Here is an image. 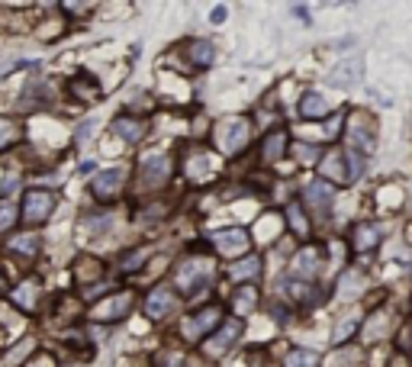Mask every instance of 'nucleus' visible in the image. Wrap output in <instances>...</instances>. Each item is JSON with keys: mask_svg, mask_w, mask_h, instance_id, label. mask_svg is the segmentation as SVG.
Segmentation results:
<instances>
[{"mask_svg": "<svg viewBox=\"0 0 412 367\" xmlns=\"http://www.w3.org/2000/svg\"><path fill=\"white\" fill-rule=\"evenodd\" d=\"M210 274H213V264L206 258H187L177 268V283H181L184 293H197L200 287L210 283Z\"/></svg>", "mask_w": 412, "mask_h": 367, "instance_id": "f257e3e1", "label": "nucleus"}, {"mask_svg": "<svg viewBox=\"0 0 412 367\" xmlns=\"http://www.w3.org/2000/svg\"><path fill=\"white\" fill-rule=\"evenodd\" d=\"M306 207L313 210L319 219H328V213H332V207H335V193H332V187H328L326 181H313L309 187H306Z\"/></svg>", "mask_w": 412, "mask_h": 367, "instance_id": "f03ea898", "label": "nucleus"}, {"mask_svg": "<svg viewBox=\"0 0 412 367\" xmlns=\"http://www.w3.org/2000/svg\"><path fill=\"white\" fill-rule=\"evenodd\" d=\"M248 146V122L245 120H229L219 132V148L226 155H238Z\"/></svg>", "mask_w": 412, "mask_h": 367, "instance_id": "7ed1b4c3", "label": "nucleus"}, {"mask_svg": "<svg viewBox=\"0 0 412 367\" xmlns=\"http://www.w3.org/2000/svg\"><path fill=\"white\" fill-rule=\"evenodd\" d=\"M238 335H242V322H238V319L226 322V326L219 329V335H216V338H210V342L203 345V352L210 354V358H222V354L229 352V345L236 342Z\"/></svg>", "mask_w": 412, "mask_h": 367, "instance_id": "20e7f679", "label": "nucleus"}, {"mask_svg": "<svg viewBox=\"0 0 412 367\" xmlns=\"http://www.w3.org/2000/svg\"><path fill=\"white\" fill-rule=\"evenodd\" d=\"M168 171H171L168 155H152V158L142 161V181H146L148 187H158V184L168 181Z\"/></svg>", "mask_w": 412, "mask_h": 367, "instance_id": "39448f33", "label": "nucleus"}, {"mask_svg": "<svg viewBox=\"0 0 412 367\" xmlns=\"http://www.w3.org/2000/svg\"><path fill=\"white\" fill-rule=\"evenodd\" d=\"M55 210V197L46 191H36L26 197V222H42Z\"/></svg>", "mask_w": 412, "mask_h": 367, "instance_id": "423d86ee", "label": "nucleus"}, {"mask_svg": "<svg viewBox=\"0 0 412 367\" xmlns=\"http://www.w3.org/2000/svg\"><path fill=\"white\" fill-rule=\"evenodd\" d=\"M122 181H126V171L122 168L100 171V174L94 177V193H97V197H113V193L122 187Z\"/></svg>", "mask_w": 412, "mask_h": 367, "instance_id": "0eeeda50", "label": "nucleus"}, {"mask_svg": "<svg viewBox=\"0 0 412 367\" xmlns=\"http://www.w3.org/2000/svg\"><path fill=\"white\" fill-rule=\"evenodd\" d=\"M171 309H174V293H171L168 287H158V290L148 293V300H146V313L152 316V319H161V316H168Z\"/></svg>", "mask_w": 412, "mask_h": 367, "instance_id": "6e6552de", "label": "nucleus"}, {"mask_svg": "<svg viewBox=\"0 0 412 367\" xmlns=\"http://www.w3.org/2000/svg\"><path fill=\"white\" fill-rule=\"evenodd\" d=\"M216 248H219L222 255H242L245 248H248V236H245V229H232V232H219V236H213Z\"/></svg>", "mask_w": 412, "mask_h": 367, "instance_id": "1a4fd4ad", "label": "nucleus"}, {"mask_svg": "<svg viewBox=\"0 0 412 367\" xmlns=\"http://www.w3.org/2000/svg\"><path fill=\"white\" fill-rule=\"evenodd\" d=\"M216 322H219V309L216 306H210V309H203L200 316H193L191 322H187V335H206V332L216 329Z\"/></svg>", "mask_w": 412, "mask_h": 367, "instance_id": "9d476101", "label": "nucleus"}, {"mask_svg": "<svg viewBox=\"0 0 412 367\" xmlns=\"http://www.w3.org/2000/svg\"><path fill=\"white\" fill-rule=\"evenodd\" d=\"M129 306H132V297H129V293H120V297H110V303L97 306V309H94V316H97V319H116V316L129 313Z\"/></svg>", "mask_w": 412, "mask_h": 367, "instance_id": "9b49d317", "label": "nucleus"}, {"mask_svg": "<svg viewBox=\"0 0 412 367\" xmlns=\"http://www.w3.org/2000/svg\"><path fill=\"white\" fill-rule=\"evenodd\" d=\"M377 242H380V229L377 226H371V222H358L354 226V248L358 252H371V248H377Z\"/></svg>", "mask_w": 412, "mask_h": 367, "instance_id": "f8f14e48", "label": "nucleus"}, {"mask_svg": "<svg viewBox=\"0 0 412 367\" xmlns=\"http://www.w3.org/2000/svg\"><path fill=\"white\" fill-rule=\"evenodd\" d=\"M316 271H319V252H316L313 245H309V248H303V252L297 255L293 274H297V277H313Z\"/></svg>", "mask_w": 412, "mask_h": 367, "instance_id": "ddd939ff", "label": "nucleus"}, {"mask_svg": "<svg viewBox=\"0 0 412 367\" xmlns=\"http://www.w3.org/2000/svg\"><path fill=\"white\" fill-rule=\"evenodd\" d=\"M283 152H287V132H283V129L271 132V136L264 139V148H261V158H264V161H274V158H281Z\"/></svg>", "mask_w": 412, "mask_h": 367, "instance_id": "4468645a", "label": "nucleus"}, {"mask_svg": "<svg viewBox=\"0 0 412 367\" xmlns=\"http://www.w3.org/2000/svg\"><path fill=\"white\" fill-rule=\"evenodd\" d=\"M300 110H303L306 120H319V116L328 113V100L322 97V94L313 91V94H306V97H303V107H300Z\"/></svg>", "mask_w": 412, "mask_h": 367, "instance_id": "2eb2a0df", "label": "nucleus"}, {"mask_svg": "<svg viewBox=\"0 0 412 367\" xmlns=\"http://www.w3.org/2000/svg\"><path fill=\"white\" fill-rule=\"evenodd\" d=\"M283 367H319V352L313 348H293L283 361Z\"/></svg>", "mask_w": 412, "mask_h": 367, "instance_id": "dca6fc26", "label": "nucleus"}, {"mask_svg": "<svg viewBox=\"0 0 412 367\" xmlns=\"http://www.w3.org/2000/svg\"><path fill=\"white\" fill-rule=\"evenodd\" d=\"M113 129L120 132L122 139H129V142H139V139H142V132H146V126H142V120H126V116H122V120L113 122Z\"/></svg>", "mask_w": 412, "mask_h": 367, "instance_id": "f3484780", "label": "nucleus"}, {"mask_svg": "<svg viewBox=\"0 0 412 367\" xmlns=\"http://www.w3.org/2000/svg\"><path fill=\"white\" fill-rule=\"evenodd\" d=\"M258 271H261V261L258 258H245V261H238V264H232V274L229 277L242 283V281H252Z\"/></svg>", "mask_w": 412, "mask_h": 367, "instance_id": "a211bd4d", "label": "nucleus"}, {"mask_svg": "<svg viewBox=\"0 0 412 367\" xmlns=\"http://www.w3.org/2000/svg\"><path fill=\"white\" fill-rule=\"evenodd\" d=\"M322 174H326V177H335L338 184L348 181V174H345V165H342V158H338V155H328L326 165H322Z\"/></svg>", "mask_w": 412, "mask_h": 367, "instance_id": "6ab92c4d", "label": "nucleus"}, {"mask_svg": "<svg viewBox=\"0 0 412 367\" xmlns=\"http://www.w3.org/2000/svg\"><path fill=\"white\" fill-rule=\"evenodd\" d=\"M36 283H23V287H16V293H13V300H16V306H20V309H32V303H36Z\"/></svg>", "mask_w": 412, "mask_h": 367, "instance_id": "aec40b11", "label": "nucleus"}, {"mask_svg": "<svg viewBox=\"0 0 412 367\" xmlns=\"http://www.w3.org/2000/svg\"><path fill=\"white\" fill-rule=\"evenodd\" d=\"M193 61H197L200 68H206L213 61V46L210 42H193Z\"/></svg>", "mask_w": 412, "mask_h": 367, "instance_id": "412c9836", "label": "nucleus"}, {"mask_svg": "<svg viewBox=\"0 0 412 367\" xmlns=\"http://www.w3.org/2000/svg\"><path fill=\"white\" fill-rule=\"evenodd\" d=\"M10 248H16V252H23V255H32L39 248V238L36 236H16L13 242H10Z\"/></svg>", "mask_w": 412, "mask_h": 367, "instance_id": "4be33fe9", "label": "nucleus"}, {"mask_svg": "<svg viewBox=\"0 0 412 367\" xmlns=\"http://www.w3.org/2000/svg\"><path fill=\"white\" fill-rule=\"evenodd\" d=\"M236 309H238V313H252V309H255V290H252V287L238 290V297H236Z\"/></svg>", "mask_w": 412, "mask_h": 367, "instance_id": "5701e85b", "label": "nucleus"}, {"mask_svg": "<svg viewBox=\"0 0 412 367\" xmlns=\"http://www.w3.org/2000/svg\"><path fill=\"white\" fill-rule=\"evenodd\" d=\"M13 136H16V126H13V122H10V120H0V148L7 146Z\"/></svg>", "mask_w": 412, "mask_h": 367, "instance_id": "b1692460", "label": "nucleus"}, {"mask_svg": "<svg viewBox=\"0 0 412 367\" xmlns=\"http://www.w3.org/2000/svg\"><path fill=\"white\" fill-rule=\"evenodd\" d=\"M13 216H16V207L10 203V200H7V203L0 207V229H7L10 222H13Z\"/></svg>", "mask_w": 412, "mask_h": 367, "instance_id": "393cba45", "label": "nucleus"}, {"mask_svg": "<svg viewBox=\"0 0 412 367\" xmlns=\"http://www.w3.org/2000/svg\"><path fill=\"white\" fill-rule=\"evenodd\" d=\"M354 326H358V319H345V322H342V329H338L332 338H335V342H345V338L354 332Z\"/></svg>", "mask_w": 412, "mask_h": 367, "instance_id": "a878e982", "label": "nucleus"}, {"mask_svg": "<svg viewBox=\"0 0 412 367\" xmlns=\"http://www.w3.org/2000/svg\"><path fill=\"white\" fill-rule=\"evenodd\" d=\"M287 213H290L293 232H300V236H303V232H306V222H303V216H300V210H297V207H290V210H287Z\"/></svg>", "mask_w": 412, "mask_h": 367, "instance_id": "bb28decb", "label": "nucleus"}, {"mask_svg": "<svg viewBox=\"0 0 412 367\" xmlns=\"http://www.w3.org/2000/svg\"><path fill=\"white\" fill-rule=\"evenodd\" d=\"M161 367H181V354H168V358L161 361Z\"/></svg>", "mask_w": 412, "mask_h": 367, "instance_id": "cd10ccee", "label": "nucleus"}, {"mask_svg": "<svg viewBox=\"0 0 412 367\" xmlns=\"http://www.w3.org/2000/svg\"><path fill=\"white\" fill-rule=\"evenodd\" d=\"M222 20H226V7H216L213 10V23H222Z\"/></svg>", "mask_w": 412, "mask_h": 367, "instance_id": "c85d7f7f", "label": "nucleus"}, {"mask_svg": "<svg viewBox=\"0 0 412 367\" xmlns=\"http://www.w3.org/2000/svg\"><path fill=\"white\" fill-rule=\"evenodd\" d=\"M300 158H316V148H300Z\"/></svg>", "mask_w": 412, "mask_h": 367, "instance_id": "c756f323", "label": "nucleus"}, {"mask_svg": "<svg viewBox=\"0 0 412 367\" xmlns=\"http://www.w3.org/2000/svg\"><path fill=\"white\" fill-rule=\"evenodd\" d=\"M32 367H49V361H42V364H32Z\"/></svg>", "mask_w": 412, "mask_h": 367, "instance_id": "7c9ffc66", "label": "nucleus"}]
</instances>
